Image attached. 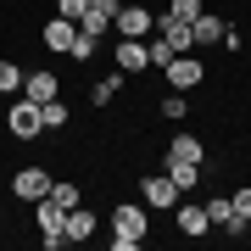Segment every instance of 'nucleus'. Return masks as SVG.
<instances>
[{"label": "nucleus", "instance_id": "1", "mask_svg": "<svg viewBox=\"0 0 251 251\" xmlns=\"http://www.w3.org/2000/svg\"><path fill=\"white\" fill-rule=\"evenodd\" d=\"M112 229H117V234H112V251H134V246L145 240V212L128 206V201L112 206Z\"/></svg>", "mask_w": 251, "mask_h": 251}, {"label": "nucleus", "instance_id": "2", "mask_svg": "<svg viewBox=\"0 0 251 251\" xmlns=\"http://www.w3.org/2000/svg\"><path fill=\"white\" fill-rule=\"evenodd\" d=\"M6 128H11V140H39V134H45V112H39V100H17V106L6 112Z\"/></svg>", "mask_w": 251, "mask_h": 251}, {"label": "nucleus", "instance_id": "3", "mask_svg": "<svg viewBox=\"0 0 251 251\" xmlns=\"http://www.w3.org/2000/svg\"><path fill=\"white\" fill-rule=\"evenodd\" d=\"M112 34L117 39H145V34H156V17L145 6H117L112 11Z\"/></svg>", "mask_w": 251, "mask_h": 251}, {"label": "nucleus", "instance_id": "4", "mask_svg": "<svg viewBox=\"0 0 251 251\" xmlns=\"http://www.w3.org/2000/svg\"><path fill=\"white\" fill-rule=\"evenodd\" d=\"M162 73H168V90H196V84L206 78V67H201V56H196V50H179Z\"/></svg>", "mask_w": 251, "mask_h": 251}, {"label": "nucleus", "instance_id": "5", "mask_svg": "<svg viewBox=\"0 0 251 251\" xmlns=\"http://www.w3.org/2000/svg\"><path fill=\"white\" fill-rule=\"evenodd\" d=\"M11 196L17 201H45L50 196V173L45 168H17L11 173Z\"/></svg>", "mask_w": 251, "mask_h": 251}, {"label": "nucleus", "instance_id": "6", "mask_svg": "<svg viewBox=\"0 0 251 251\" xmlns=\"http://www.w3.org/2000/svg\"><path fill=\"white\" fill-rule=\"evenodd\" d=\"M140 196H145V206L162 212V206H179V184H173L168 173H145V179H140Z\"/></svg>", "mask_w": 251, "mask_h": 251}, {"label": "nucleus", "instance_id": "7", "mask_svg": "<svg viewBox=\"0 0 251 251\" xmlns=\"http://www.w3.org/2000/svg\"><path fill=\"white\" fill-rule=\"evenodd\" d=\"M206 224L224 229V234H246V218L234 212V201H229V196H212V201H206Z\"/></svg>", "mask_w": 251, "mask_h": 251}, {"label": "nucleus", "instance_id": "8", "mask_svg": "<svg viewBox=\"0 0 251 251\" xmlns=\"http://www.w3.org/2000/svg\"><path fill=\"white\" fill-rule=\"evenodd\" d=\"M156 34L168 39L173 50H196V34H190V23H184V17H173V11H162V17H156Z\"/></svg>", "mask_w": 251, "mask_h": 251}, {"label": "nucleus", "instance_id": "9", "mask_svg": "<svg viewBox=\"0 0 251 251\" xmlns=\"http://www.w3.org/2000/svg\"><path fill=\"white\" fill-rule=\"evenodd\" d=\"M117 73H145L151 67V50H145V39H117Z\"/></svg>", "mask_w": 251, "mask_h": 251}, {"label": "nucleus", "instance_id": "10", "mask_svg": "<svg viewBox=\"0 0 251 251\" xmlns=\"http://www.w3.org/2000/svg\"><path fill=\"white\" fill-rule=\"evenodd\" d=\"M23 95H28V100H56L62 84H56L50 67H34V73H23Z\"/></svg>", "mask_w": 251, "mask_h": 251}, {"label": "nucleus", "instance_id": "11", "mask_svg": "<svg viewBox=\"0 0 251 251\" xmlns=\"http://www.w3.org/2000/svg\"><path fill=\"white\" fill-rule=\"evenodd\" d=\"M62 234H67V240H90V234H95V206H67V218H62Z\"/></svg>", "mask_w": 251, "mask_h": 251}, {"label": "nucleus", "instance_id": "12", "mask_svg": "<svg viewBox=\"0 0 251 251\" xmlns=\"http://www.w3.org/2000/svg\"><path fill=\"white\" fill-rule=\"evenodd\" d=\"M162 173H168V179L179 184V196L201 184V162H184V156H173V151H168V162H162Z\"/></svg>", "mask_w": 251, "mask_h": 251}, {"label": "nucleus", "instance_id": "13", "mask_svg": "<svg viewBox=\"0 0 251 251\" xmlns=\"http://www.w3.org/2000/svg\"><path fill=\"white\" fill-rule=\"evenodd\" d=\"M73 39H78V23H73V17H62V11H56V17L45 23V45L67 56V50H73Z\"/></svg>", "mask_w": 251, "mask_h": 251}, {"label": "nucleus", "instance_id": "14", "mask_svg": "<svg viewBox=\"0 0 251 251\" xmlns=\"http://www.w3.org/2000/svg\"><path fill=\"white\" fill-rule=\"evenodd\" d=\"M190 34H196V50L201 45H218V39H224V23H218L212 11H201V17H190Z\"/></svg>", "mask_w": 251, "mask_h": 251}, {"label": "nucleus", "instance_id": "15", "mask_svg": "<svg viewBox=\"0 0 251 251\" xmlns=\"http://www.w3.org/2000/svg\"><path fill=\"white\" fill-rule=\"evenodd\" d=\"M179 229L190 234V240L206 234V229H212V224H206V206H179Z\"/></svg>", "mask_w": 251, "mask_h": 251}, {"label": "nucleus", "instance_id": "16", "mask_svg": "<svg viewBox=\"0 0 251 251\" xmlns=\"http://www.w3.org/2000/svg\"><path fill=\"white\" fill-rule=\"evenodd\" d=\"M50 201H56V206L67 212V206H78L84 196H78V184H73V179H50Z\"/></svg>", "mask_w": 251, "mask_h": 251}, {"label": "nucleus", "instance_id": "17", "mask_svg": "<svg viewBox=\"0 0 251 251\" xmlns=\"http://www.w3.org/2000/svg\"><path fill=\"white\" fill-rule=\"evenodd\" d=\"M39 112H45V128H67V100H39Z\"/></svg>", "mask_w": 251, "mask_h": 251}, {"label": "nucleus", "instance_id": "18", "mask_svg": "<svg viewBox=\"0 0 251 251\" xmlns=\"http://www.w3.org/2000/svg\"><path fill=\"white\" fill-rule=\"evenodd\" d=\"M11 90H23V67L0 56V95H11Z\"/></svg>", "mask_w": 251, "mask_h": 251}, {"label": "nucleus", "instance_id": "19", "mask_svg": "<svg viewBox=\"0 0 251 251\" xmlns=\"http://www.w3.org/2000/svg\"><path fill=\"white\" fill-rule=\"evenodd\" d=\"M145 50H151V67H168L173 56H179V50H173V45H168L162 34H151V45H145Z\"/></svg>", "mask_w": 251, "mask_h": 251}, {"label": "nucleus", "instance_id": "20", "mask_svg": "<svg viewBox=\"0 0 251 251\" xmlns=\"http://www.w3.org/2000/svg\"><path fill=\"white\" fill-rule=\"evenodd\" d=\"M168 151H173V156H184V162H201V140H196V134H179Z\"/></svg>", "mask_w": 251, "mask_h": 251}, {"label": "nucleus", "instance_id": "21", "mask_svg": "<svg viewBox=\"0 0 251 251\" xmlns=\"http://www.w3.org/2000/svg\"><path fill=\"white\" fill-rule=\"evenodd\" d=\"M117 90H123V73H106V78L95 84V100L106 106V100H117Z\"/></svg>", "mask_w": 251, "mask_h": 251}, {"label": "nucleus", "instance_id": "22", "mask_svg": "<svg viewBox=\"0 0 251 251\" xmlns=\"http://www.w3.org/2000/svg\"><path fill=\"white\" fill-rule=\"evenodd\" d=\"M78 28H84V34H106V28H112V17H106V11H84V17H78Z\"/></svg>", "mask_w": 251, "mask_h": 251}, {"label": "nucleus", "instance_id": "23", "mask_svg": "<svg viewBox=\"0 0 251 251\" xmlns=\"http://www.w3.org/2000/svg\"><path fill=\"white\" fill-rule=\"evenodd\" d=\"M162 112H168V117H184V112H190V100H184V90H173L168 100H162Z\"/></svg>", "mask_w": 251, "mask_h": 251}, {"label": "nucleus", "instance_id": "24", "mask_svg": "<svg viewBox=\"0 0 251 251\" xmlns=\"http://www.w3.org/2000/svg\"><path fill=\"white\" fill-rule=\"evenodd\" d=\"M229 201H234V212L251 224V184H246V190H229Z\"/></svg>", "mask_w": 251, "mask_h": 251}, {"label": "nucleus", "instance_id": "25", "mask_svg": "<svg viewBox=\"0 0 251 251\" xmlns=\"http://www.w3.org/2000/svg\"><path fill=\"white\" fill-rule=\"evenodd\" d=\"M56 11H62V17H73V23H78L84 11H90V0H56Z\"/></svg>", "mask_w": 251, "mask_h": 251}, {"label": "nucleus", "instance_id": "26", "mask_svg": "<svg viewBox=\"0 0 251 251\" xmlns=\"http://www.w3.org/2000/svg\"><path fill=\"white\" fill-rule=\"evenodd\" d=\"M168 11H173V17H184V23H190V17H201V0H173Z\"/></svg>", "mask_w": 251, "mask_h": 251}, {"label": "nucleus", "instance_id": "27", "mask_svg": "<svg viewBox=\"0 0 251 251\" xmlns=\"http://www.w3.org/2000/svg\"><path fill=\"white\" fill-rule=\"evenodd\" d=\"M117 6H123V0H90V11H106V17H112Z\"/></svg>", "mask_w": 251, "mask_h": 251}]
</instances>
